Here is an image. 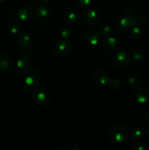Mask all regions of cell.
Returning a JSON list of instances; mask_svg holds the SVG:
<instances>
[{
	"mask_svg": "<svg viewBox=\"0 0 149 150\" xmlns=\"http://www.w3.org/2000/svg\"><path fill=\"white\" fill-rule=\"evenodd\" d=\"M110 142L115 144H121L126 142L129 137V131L123 125H116L111 127L108 133Z\"/></svg>",
	"mask_w": 149,
	"mask_h": 150,
	"instance_id": "1",
	"label": "cell"
},
{
	"mask_svg": "<svg viewBox=\"0 0 149 150\" xmlns=\"http://www.w3.org/2000/svg\"><path fill=\"white\" fill-rule=\"evenodd\" d=\"M53 53L56 57H64L68 55L72 51V44L68 40H61L58 41L53 45L52 48Z\"/></svg>",
	"mask_w": 149,
	"mask_h": 150,
	"instance_id": "2",
	"label": "cell"
},
{
	"mask_svg": "<svg viewBox=\"0 0 149 150\" xmlns=\"http://www.w3.org/2000/svg\"><path fill=\"white\" fill-rule=\"evenodd\" d=\"M131 57L129 54L125 51H120L115 54L114 64L118 69H125L129 64Z\"/></svg>",
	"mask_w": 149,
	"mask_h": 150,
	"instance_id": "3",
	"label": "cell"
},
{
	"mask_svg": "<svg viewBox=\"0 0 149 150\" xmlns=\"http://www.w3.org/2000/svg\"><path fill=\"white\" fill-rule=\"evenodd\" d=\"M32 63L29 59L20 57L15 62V70L20 75H28L32 70Z\"/></svg>",
	"mask_w": 149,
	"mask_h": 150,
	"instance_id": "4",
	"label": "cell"
},
{
	"mask_svg": "<svg viewBox=\"0 0 149 150\" xmlns=\"http://www.w3.org/2000/svg\"><path fill=\"white\" fill-rule=\"evenodd\" d=\"M83 39L91 45H96L101 40V34L96 29L89 28L83 32Z\"/></svg>",
	"mask_w": 149,
	"mask_h": 150,
	"instance_id": "5",
	"label": "cell"
},
{
	"mask_svg": "<svg viewBox=\"0 0 149 150\" xmlns=\"http://www.w3.org/2000/svg\"><path fill=\"white\" fill-rule=\"evenodd\" d=\"M36 17L39 21H45L50 18L51 15V9L45 2L39 3L36 7Z\"/></svg>",
	"mask_w": 149,
	"mask_h": 150,
	"instance_id": "6",
	"label": "cell"
},
{
	"mask_svg": "<svg viewBox=\"0 0 149 150\" xmlns=\"http://www.w3.org/2000/svg\"><path fill=\"white\" fill-rule=\"evenodd\" d=\"M33 101L38 105L45 106L48 104L50 101V96L48 92L43 89H37L32 94Z\"/></svg>",
	"mask_w": 149,
	"mask_h": 150,
	"instance_id": "7",
	"label": "cell"
},
{
	"mask_svg": "<svg viewBox=\"0 0 149 150\" xmlns=\"http://www.w3.org/2000/svg\"><path fill=\"white\" fill-rule=\"evenodd\" d=\"M93 79L96 83L101 85H107L110 80L109 73L105 69L99 68L95 70L93 73Z\"/></svg>",
	"mask_w": 149,
	"mask_h": 150,
	"instance_id": "8",
	"label": "cell"
},
{
	"mask_svg": "<svg viewBox=\"0 0 149 150\" xmlns=\"http://www.w3.org/2000/svg\"><path fill=\"white\" fill-rule=\"evenodd\" d=\"M40 82L39 76L36 74L29 75L26 76L23 81V87L27 91L35 90L38 87Z\"/></svg>",
	"mask_w": 149,
	"mask_h": 150,
	"instance_id": "9",
	"label": "cell"
},
{
	"mask_svg": "<svg viewBox=\"0 0 149 150\" xmlns=\"http://www.w3.org/2000/svg\"><path fill=\"white\" fill-rule=\"evenodd\" d=\"M33 8L29 4H24L19 8L18 16L20 21L27 22L32 19L33 16Z\"/></svg>",
	"mask_w": 149,
	"mask_h": 150,
	"instance_id": "10",
	"label": "cell"
},
{
	"mask_svg": "<svg viewBox=\"0 0 149 150\" xmlns=\"http://www.w3.org/2000/svg\"><path fill=\"white\" fill-rule=\"evenodd\" d=\"M100 18L99 12L95 10H89L83 14V19L86 24L89 26L95 25Z\"/></svg>",
	"mask_w": 149,
	"mask_h": 150,
	"instance_id": "11",
	"label": "cell"
},
{
	"mask_svg": "<svg viewBox=\"0 0 149 150\" xmlns=\"http://www.w3.org/2000/svg\"><path fill=\"white\" fill-rule=\"evenodd\" d=\"M134 96L138 103L142 104L149 103V88L140 87L134 92Z\"/></svg>",
	"mask_w": 149,
	"mask_h": 150,
	"instance_id": "12",
	"label": "cell"
},
{
	"mask_svg": "<svg viewBox=\"0 0 149 150\" xmlns=\"http://www.w3.org/2000/svg\"><path fill=\"white\" fill-rule=\"evenodd\" d=\"M0 68L6 71L12 69V62L8 51H1L0 52Z\"/></svg>",
	"mask_w": 149,
	"mask_h": 150,
	"instance_id": "13",
	"label": "cell"
},
{
	"mask_svg": "<svg viewBox=\"0 0 149 150\" xmlns=\"http://www.w3.org/2000/svg\"><path fill=\"white\" fill-rule=\"evenodd\" d=\"M18 43L23 48H29L32 44V36L27 32H21L18 37Z\"/></svg>",
	"mask_w": 149,
	"mask_h": 150,
	"instance_id": "14",
	"label": "cell"
},
{
	"mask_svg": "<svg viewBox=\"0 0 149 150\" xmlns=\"http://www.w3.org/2000/svg\"><path fill=\"white\" fill-rule=\"evenodd\" d=\"M131 23L130 21L125 16L120 18L115 23V27L118 31H124L126 29L131 28Z\"/></svg>",
	"mask_w": 149,
	"mask_h": 150,
	"instance_id": "15",
	"label": "cell"
},
{
	"mask_svg": "<svg viewBox=\"0 0 149 150\" xmlns=\"http://www.w3.org/2000/svg\"><path fill=\"white\" fill-rule=\"evenodd\" d=\"M102 45L104 48L108 51H113L117 47V40L114 37H106L102 40Z\"/></svg>",
	"mask_w": 149,
	"mask_h": 150,
	"instance_id": "16",
	"label": "cell"
},
{
	"mask_svg": "<svg viewBox=\"0 0 149 150\" xmlns=\"http://www.w3.org/2000/svg\"><path fill=\"white\" fill-rule=\"evenodd\" d=\"M79 17V13L77 10L72 9L69 11L67 12V13L64 16V21L68 23H75L77 21Z\"/></svg>",
	"mask_w": 149,
	"mask_h": 150,
	"instance_id": "17",
	"label": "cell"
},
{
	"mask_svg": "<svg viewBox=\"0 0 149 150\" xmlns=\"http://www.w3.org/2000/svg\"><path fill=\"white\" fill-rule=\"evenodd\" d=\"M124 16L127 17V18L130 21V23H131V26H135V25L139 24V19L137 18V16H135V14H134L132 9L131 8L126 9L124 12Z\"/></svg>",
	"mask_w": 149,
	"mask_h": 150,
	"instance_id": "18",
	"label": "cell"
},
{
	"mask_svg": "<svg viewBox=\"0 0 149 150\" xmlns=\"http://www.w3.org/2000/svg\"><path fill=\"white\" fill-rule=\"evenodd\" d=\"M22 28V25L20 23V21H12L9 23L8 24V29L10 31V33H12L13 35H16V34H18L20 32Z\"/></svg>",
	"mask_w": 149,
	"mask_h": 150,
	"instance_id": "19",
	"label": "cell"
},
{
	"mask_svg": "<svg viewBox=\"0 0 149 150\" xmlns=\"http://www.w3.org/2000/svg\"><path fill=\"white\" fill-rule=\"evenodd\" d=\"M130 36L134 39H138L142 36L143 34V30L140 24L135 25L134 26H131L129 29Z\"/></svg>",
	"mask_w": 149,
	"mask_h": 150,
	"instance_id": "20",
	"label": "cell"
},
{
	"mask_svg": "<svg viewBox=\"0 0 149 150\" xmlns=\"http://www.w3.org/2000/svg\"><path fill=\"white\" fill-rule=\"evenodd\" d=\"M127 83L130 88H136L140 83V79L137 75H130L127 79Z\"/></svg>",
	"mask_w": 149,
	"mask_h": 150,
	"instance_id": "21",
	"label": "cell"
},
{
	"mask_svg": "<svg viewBox=\"0 0 149 150\" xmlns=\"http://www.w3.org/2000/svg\"><path fill=\"white\" fill-rule=\"evenodd\" d=\"M132 57L136 61H141L145 57V53L143 50L136 48L132 51Z\"/></svg>",
	"mask_w": 149,
	"mask_h": 150,
	"instance_id": "22",
	"label": "cell"
},
{
	"mask_svg": "<svg viewBox=\"0 0 149 150\" xmlns=\"http://www.w3.org/2000/svg\"><path fill=\"white\" fill-rule=\"evenodd\" d=\"M107 85H108L110 89L115 91L120 88V86H121V81L118 79H110Z\"/></svg>",
	"mask_w": 149,
	"mask_h": 150,
	"instance_id": "23",
	"label": "cell"
},
{
	"mask_svg": "<svg viewBox=\"0 0 149 150\" xmlns=\"http://www.w3.org/2000/svg\"><path fill=\"white\" fill-rule=\"evenodd\" d=\"M143 136V131L140 128H134L130 133V137L132 140H139Z\"/></svg>",
	"mask_w": 149,
	"mask_h": 150,
	"instance_id": "24",
	"label": "cell"
},
{
	"mask_svg": "<svg viewBox=\"0 0 149 150\" xmlns=\"http://www.w3.org/2000/svg\"><path fill=\"white\" fill-rule=\"evenodd\" d=\"M70 35H71V32L70 30L67 27H64L61 29L59 33L60 38L63 40H67L70 38Z\"/></svg>",
	"mask_w": 149,
	"mask_h": 150,
	"instance_id": "25",
	"label": "cell"
},
{
	"mask_svg": "<svg viewBox=\"0 0 149 150\" xmlns=\"http://www.w3.org/2000/svg\"><path fill=\"white\" fill-rule=\"evenodd\" d=\"M99 30H100V33L102 34V35H108L110 34L112 29H111L110 25L108 24V23H105V24H102L100 26Z\"/></svg>",
	"mask_w": 149,
	"mask_h": 150,
	"instance_id": "26",
	"label": "cell"
},
{
	"mask_svg": "<svg viewBox=\"0 0 149 150\" xmlns=\"http://www.w3.org/2000/svg\"><path fill=\"white\" fill-rule=\"evenodd\" d=\"M92 0H77V2L82 7H86L91 3Z\"/></svg>",
	"mask_w": 149,
	"mask_h": 150,
	"instance_id": "27",
	"label": "cell"
},
{
	"mask_svg": "<svg viewBox=\"0 0 149 150\" xmlns=\"http://www.w3.org/2000/svg\"><path fill=\"white\" fill-rule=\"evenodd\" d=\"M131 150H147V149H146V148L143 145L137 144L134 145V146H132Z\"/></svg>",
	"mask_w": 149,
	"mask_h": 150,
	"instance_id": "28",
	"label": "cell"
},
{
	"mask_svg": "<svg viewBox=\"0 0 149 150\" xmlns=\"http://www.w3.org/2000/svg\"><path fill=\"white\" fill-rule=\"evenodd\" d=\"M68 150H80V149L78 147V146H70V147L69 148Z\"/></svg>",
	"mask_w": 149,
	"mask_h": 150,
	"instance_id": "29",
	"label": "cell"
},
{
	"mask_svg": "<svg viewBox=\"0 0 149 150\" xmlns=\"http://www.w3.org/2000/svg\"><path fill=\"white\" fill-rule=\"evenodd\" d=\"M55 150H68V149H67L65 147H64V146H57V147L55 149Z\"/></svg>",
	"mask_w": 149,
	"mask_h": 150,
	"instance_id": "30",
	"label": "cell"
},
{
	"mask_svg": "<svg viewBox=\"0 0 149 150\" xmlns=\"http://www.w3.org/2000/svg\"><path fill=\"white\" fill-rule=\"evenodd\" d=\"M145 119L148 122H149V111L146 113L145 114Z\"/></svg>",
	"mask_w": 149,
	"mask_h": 150,
	"instance_id": "31",
	"label": "cell"
},
{
	"mask_svg": "<svg viewBox=\"0 0 149 150\" xmlns=\"http://www.w3.org/2000/svg\"><path fill=\"white\" fill-rule=\"evenodd\" d=\"M42 1H43V2H46V1H50V0H41Z\"/></svg>",
	"mask_w": 149,
	"mask_h": 150,
	"instance_id": "32",
	"label": "cell"
},
{
	"mask_svg": "<svg viewBox=\"0 0 149 150\" xmlns=\"http://www.w3.org/2000/svg\"><path fill=\"white\" fill-rule=\"evenodd\" d=\"M148 139H149V128H148Z\"/></svg>",
	"mask_w": 149,
	"mask_h": 150,
	"instance_id": "33",
	"label": "cell"
},
{
	"mask_svg": "<svg viewBox=\"0 0 149 150\" xmlns=\"http://www.w3.org/2000/svg\"><path fill=\"white\" fill-rule=\"evenodd\" d=\"M4 1V0H0V2H3Z\"/></svg>",
	"mask_w": 149,
	"mask_h": 150,
	"instance_id": "34",
	"label": "cell"
},
{
	"mask_svg": "<svg viewBox=\"0 0 149 150\" xmlns=\"http://www.w3.org/2000/svg\"><path fill=\"white\" fill-rule=\"evenodd\" d=\"M0 69H1V68H0Z\"/></svg>",
	"mask_w": 149,
	"mask_h": 150,
	"instance_id": "35",
	"label": "cell"
}]
</instances>
